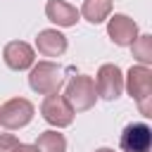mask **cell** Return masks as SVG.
Wrapping results in <instances>:
<instances>
[{
	"instance_id": "obj_1",
	"label": "cell",
	"mask_w": 152,
	"mask_h": 152,
	"mask_svg": "<svg viewBox=\"0 0 152 152\" xmlns=\"http://www.w3.org/2000/svg\"><path fill=\"white\" fill-rule=\"evenodd\" d=\"M124 88L135 100L142 116H152V71L142 64H135L128 69Z\"/></svg>"
},
{
	"instance_id": "obj_2",
	"label": "cell",
	"mask_w": 152,
	"mask_h": 152,
	"mask_svg": "<svg viewBox=\"0 0 152 152\" xmlns=\"http://www.w3.org/2000/svg\"><path fill=\"white\" fill-rule=\"evenodd\" d=\"M62 83H64V71L55 62H38V64L31 66L28 86H31L33 93L50 95V93H57L62 88Z\"/></svg>"
},
{
	"instance_id": "obj_3",
	"label": "cell",
	"mask_w": 152,
	"mask_h": 152,
	"mask_svg": "<svg viewBox=\"0 0 152 152\" xmlns=\"http://www.w3.org/2000/svg\"><path fill=\"white\" fill-rule=\"evenodd\" d=\"M66 102L71 104L74 112H86L95 104L97 100V90H95V81L86 74L71 76V81L66 83V93H64Z\"/></svg>"
},
{
	"instance_id": "obj_4",
	"label": "cell",
	"mask_w": 152,
	"mask_h": 152,
	"mask_svg": "<svg viewBox=\"0 0 152 152\" xmlns=\"http://www.w3.org/2000/svg\"><path fill=\"white\" fill-rule=\"evenodd\" d=\"M40 114L50 126H57V128H66V126L74 124V109L66 102V97L59 95V93L45 95V100L40 104Z\"/></svg>"
},
{
	"instance_id": "obj_5",
	"label": "cell",
	"mask_w": 152,
	"mask_h": 152,
	"mask_svg": "<svg viewBox=\"0 0 152 152\" xmlns=\"http://www.w3.org/2000/svg\"><path fill=\"white\" fill-rule=\"evenodd\" d=\"M33 114L36 109L26 97H12L0 107V124L10 131H19L33 119Z\"/></svg>"
},
{
	"instance_id": "obj_6",
	"label": "cell",
	"mask_w": 152,
	"mask_h": 152,
	"mask_svg": "<svg viewBox=\"0 0 152 152\" xmlns=\"http://www.w3.org/2000/svg\"><path fill=\"white\" fill-rule=\"evenodd\" d=\"M121 152H150L152 150V128L142 121H133L121 131L119 138Z\"/></svg>"
},
{
	"instance_id": "obj_7",
	"label": "cell",
	"mask_w": 152,
	"mask_h": 152,
	"mask_svg": "<svg viewBox=\"0 0 152 152\" xmlns=\"http://www.w3.org/2000/svg\"><path fill=\"white\" fill-rule=\"evenodd\" d=\"M95 90L102 100H116L124 93V74L116 64H102L97 69V81H95Z\"/></svg>"
},
{
	"instance_id": "obj_8",
	"label": "cell",
	"mask_w": 152,
	"mask_h": 152,
	"mask_svg": "<svg viewBox=\"0 0 152 152\" xmlns=\"http://www.w3.org/2000/svg\"><path fill=\"white\" fill-rule=\"evenodd\" d=\"M107 36L112 38L114 45L119 48H128L135 38H138V24L128 17V14H114L107 21Z\"/></svg>"
},
{
	"instance_id": "obj_9",
	"label": "cell",
	"mask_w": 152,
	"mask_h": 152,
	"mask_svg": "<svg viewBox=\"0 0 152 152\" xmlns=\"http://www.w3.org/2000/svg\"><path fill=\"white\" fill-rule=\"evenodd\" d=\"M2 59L5 64L12 69V71H24V69H31L33 62H36V52L28 43L24 40H12L5 45L2 50Z\"/></svg>"
},
{
	"instance_id": "obj_10",
	"label": "cell",
	"mask_w": 152,
	"mask_h": 152,
	"mask_svg": "<svg viewBox=\"0 0 152 152\" xmlns=\"http://www.w3.org/2000/svg\"><path fill=\"white\" fill-rule=\"evenodd\" d=\"M36 48L45 57H59L66 52V36L57 28H43L36 38Z\"/></svg>"
},
{
	"instance_id": "obj_11",
	"label": "cell",
	"mask_w": 152,
	"mask_h": 152,
	"mask_svg": "<svg viewBox=\"0 0 152 152\" xmlns=\"http://www.w3.org/2000/svg\"><path fill=\"white\" fill-rule=\"evenodd\" d=\"M45 14H48V19L52 21V24H57V26H76V21H78V10L74 7V5H69V2H64V0H48V5H45Z\"/></svg>"
},
{
	"instance_id": "obj_12",
	"label": "cell",
	"mask_w": 152,
	"mask_h": 152,
	"mask_svg": "<svg viewBox=\"0 0 152 152\" xmlns=\"http://www.w3.org/2000/svg\"><path fill=\"white\" fill-rule=\"evenodd\" d=\"M109 12H112V0H83L78 14H83V19L90 24H102L104 19H109Z\"/></svg>"
},
{
	"instance_id": "obj_13",
	"label": "cell",
	"mask_w": 152,
	"mask_h": 152,
	"mask_svg": "<svg viewBox=\"0 0 152 152\" xmlns=\"http://www.w3.org/2000/svg\"><path fill=\"white\" fill-rule=\"evenodd\" d=\"M38 152H66V138L57 131H45L36 140Z\"/></svg>"
},
{
	"instance_id": "obj_14",
	"label": "cell",
	"mask_w": 152,
	"mask_h": 152,
	"mask_svg": "<svg viewBox=\"0 0 152 152\" xmlns=\"http://www.w3.org/2000/svg\"><path fill=\"white\" fill-rule=\"evenodd\" d=\"M131 50H133V57H135L142 66H147V64L152 62V36H150V33L138 36V38L131 43Z\"/></svg>"
},
{
	"instance_id": "obj_15",
	"label": "cell",
	"mask_w": 152,
	"mask_h": 152,
	"mask_svg": "<svg viewBox=\"0 0 152 152\" xmlns=\"http://www.w3.org/2000/svg\"><path fill=\"white\" fill-rule=\"evenodd\" d=\"M21 142L12 135V133H0V152H17Z\"/></svg>"
},
{
	"instance_id": "obj_16",
	"label": "cell",
	"mask_w": 152,
	"mask_h": 152,
	"mask_svg": "<svg viewBox=\"0 0 152 152\" xmlns=\"http://www.w3.org/2000/svg\"><path fill=\"white\" fill-rule=\"evenodd\" d=\"M17 152H38V150H36V145H24V142H21V145L17 147Z\"/></svg>"
},
{
	"instance_id": "obj_17",
	"label": "cell",
	"mask_w": 152,
	"mask_h": 152,
	"mask_svg": "<svg viewBox=\"0 0 152 152\" xmlns=\"http://www.w3.org/2000/svg\"><path fill=\"white\" fill-rule=\"evenodd\" d=\"M95 152H114V150H109V147H100V150H95Z\"/></svg>"
}]
</instances>
